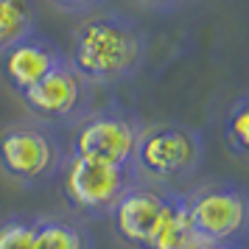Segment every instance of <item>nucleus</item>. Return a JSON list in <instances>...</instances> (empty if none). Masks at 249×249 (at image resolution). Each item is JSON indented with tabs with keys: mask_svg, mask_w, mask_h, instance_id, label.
<instances>
[{
	"mask_svg": "<svg viewBox=\"0 0 249 249\" xmlns=\"http://www.w3.org/2000/svg\"><path fill=\"white\" fill-rule=\"evenodd\" d=\"M146 31L124 12L87 14L70 36L68 65L92 87L132 79L146 62Z\"/></svg>",
	"mask_w": 249,
	"mask_h": 249,
	"instance_id": "f257e3e1",
	"label": "nucleus"
},
{
	"mask_svg": "<svg viewBox=\"0 0 249 249\" xmlns=\"http://www.w3.org/2000/svg\"><path fill=\"white\" fill-rule=\"evenodd\" d=\"M204 157L202 135L185 124H154L143 126L137 137L135 174L148 182H174L196 174Z\"/></svg>",
	"mask_w": 249,
	"mask_h": 249,
	"instance_id": "f03ea898",
	"label": "nucleus"
},
{
	"mask_svg": "<svg viewBox=\"0 0 249 249\" xmlns=\"http://www.w3.org/2000/svg\"><path fill=\"white\" fill-rule=\"evenodd\" d=\"M65 148L42 124H12L0 132V171L17 185H45L65 165Z\"/></svg>",
	"mask_w": 249,
	"mask_h": 249,
	"instance_id": "7ed1b4c3",
	"label": "nucleus"
},
{
	"mask_svg": "<svg viewBox=\"0 0 249 249\" xmlns=\"http://www.w3.org/2000/svg\"><path fill=\"white\" fill-rule=\"evenodd\" d=\"M135 168L68 154L62 165V193L70 210L87 218H101L112 213L121 193L135 185Z\"/></svg>",
	"mask_w": 249,
	"mask_h": 249,
	"instance_id": "20e7f679",
	"label": "nucleus"
},
{
	"mask_svg": "<svg viewBox=\"0 0 249 249\" xmlns=\"http://www.w3.org/2000/svg\"><path fill=\"white\" fill-rule=\"evenodd\" d=\"M196 232L207 244H241L249 227V199L244 188L230 182H207L182 193Z\"/></svg>",
	"mask_w": 249,
	"mask_h": 249,
	"instance_id": "39448f33",
	"label": "nucleus"
},
{
	"mask_svg": "<svg viewBox=\"0 0 249 249\" xmlns=\"http://www.w3.org/2000/svg\"><path fill=\"white\" fill-rule=\"evenodd\" d=\"M140 132H143V124L124 109L87 112L81 121L73 124L70 154L132 168Z\"/></svg>",
	"mask_w": 249,
	"mask_h": 249,
	"instance_id": "423d86ee",
	"label": "nucleus"
},
{
	"mask_svg": "<svg viewBox=\"0 0 249 249\" xmlns=\"http://www.w3.org/2000/svg\"><path fill=\"white\" fill-rule=\"evenodd\" d=\"M20 101L36 124L73 126L87 112H92V84L81 79L65 59L31 90H25Z\"/></svg>",
	"mask_w": 249,
	"mask_h": 249,
	"instance_id": "0eeeda50",
	"label": "nucleus"
},
{
	"mask_svg": "<svg viewBox=\"0 0 249 249\" xmlns=\"http://www.w3.org/2000/svg\"><path fill=\"white\" fill-rule=\"evenodd\" d=\"M171 196H174V191H165L157 185H146V182L129 185L109 213L115 235L132 249H140L157 230Z\"/></svg>",
	"mask_w": 249,
	"mask_h": 249,
	"instance_id": "6e6552de",
	"label": "nucleus"
},
{
	"mask_svg": "<svg viewBox=\"0 0 249 249\" xmlns=\"http://www.w3.org/2000/svg\"><path fill=\"white\" fill-rule=\"evenodd\" d=\"M62 62H65V51L53 39L36 31L0 53V73L9 84V90L20 98L25 90H31L36 81L45 79Z\"/></svg>",
	"mask_w": 249,
	"mask_h": 249,
	"instance_id": "1a4fd4ad",
	"label": "nucleus"
},
{
	"mask_svg": "<svg viewBox=\"0 0 249 249\" xmlns=\"http://www.w3.org/2000/svg\"><path fill=\"white\" fill-rule=\"evenodd\" d=\"M202 244L204 241L193 227L191 213L182 202V193H174L157 230L151 232V238L140 249H199Z\"/></svg>",
	"mask_w": 249,
	"mask_h": 249,
	"instance_id": "9d476101",
	"label": "nucleus"
},
{
	"mask_svg": "<svg viewBox=\"0 0 249 249\" xmlns=\"http://www.w3.org/2000/svg\"><path fill=\"white\" fill-rule=\"evenodd\" d=\"M34 249H95V244L79 221L62 215H34Z\"/></svg>",
	"mask_w": 249,
	"mask_h": 249,
	"instance_id": "9b49d317",
	"label": "nucleus"
},
{
	"mask_svg": "<svg viewBox=\"0 0 249 249\" xmlns=\"http://www.w3.org/2000/svg\"><path fill=\"white\" fill-rule=\"evenodd\" d=\"M36 34V9L31 0H0V53Z\"/></svg>",
	"mask_w": 249,
	"mask_h": 249,
	"instance_id": "f8f14e48",
	"label": "nucleus"
},
{
	"mask_svg": "<svg viewBox=\"0 0 249 249\" xmlns=\"http://www.w3.org/2000/svg\"><path fill=\"white\" fill-rule=\"evenodd\" d=\"M221 137L227 148L238 160H247L249 154V98L238 95L235 101L227 107V115L221 121Z\"/></svg>",
	"mask_w": 249,
	"mask_h": 249,
	"instance_id": "ddd939ff",
	"label": "nucleus"
},
{
	"mask_svg": "<svg viewBox=\"0 0 249 249\" xmlns=\"http://www.w3.org/2000/svg\"><path fill=\"white\" fill-rule=\"evenodd\" d=\"M0 249H34V215H9L0 221Z\"/></svg>",
	"mask_w": 249,
	"mask_h": 249,
	"instance_id": "4468645a",
	"label": "nucleus"
},
{
	"mask_svg": "<svg viewBox=\"0 0 249 249\" xmlns=\"http://www.w3.org/2000/svg\"><path fill=\"white\" fill-rule=\"evenodd\" d=\"M48 3L65 14H92L95 9H101L107 0H48Z\"/></svg>",
	"mask_w": 249,
	"mask_h": 249,
	"instance_id": "2eb2a0df",
	"label": "nucleus"
},
{
	"mask_svg": "<svg viewBox=\"0 0 249 249\" xmlns=\"http://www.w3.org/2000/svg\"><path fill=\"white\" fill-rule=\"evenodd\" d=\"M140 3H146V6H151V9H177V6H182V3H188V0H140Z\"/></svg>",
	"mask_w": 249,
	"mask_h": 249,
	"instance_id": "dca6fc26",
	"label": "nucleus"
},
{
	"mask_svg": "<svg viewBox=\"0 0 249 249\" xmlns=\"http://www.w3.org/2000/svg\"><path fill=\"white\" fill-rule=\"evenodd\" d=\"M199 249H241V247H235V244H207V241H204Z\"/></svg>",
	"mask_w": 249,
	"mask_h": 249,
	"instance_id": "f3484780",
	"label": "nucleus"
}]
</instances>
